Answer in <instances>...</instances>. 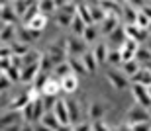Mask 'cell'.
Returning a JSON list of instances; mask_svg holds the SVG:
<instances>
[{
  "label": "cell",
  "instance_id": "cell-44",
  "mask_svg": "<svg viewBox=\"0 0 151 131\" xmlns=\"http://www.w3.org/2000/svg\"><path fill=\"white\" fill-rule=\"evenodd\" d=\"M73 131H90V125H88V123H78Z\"/></svg>",
  "mask_w": 151,
  "mask_h": 131
},
{
  "label": "cell",
  "instance_id": "cell-29",
  "mask_svg": "<svg viewBox=\"0 0 151 131\" xmlns=\"http://www.w3.org/2000/svg\"><path fill=\"white\" fill-rule=\"evenodd\" d=\"M134 26H137V28H147V26H149V18L145 16V14H143V12H139V14H137V16H135V20H134Z\"/></svg>",
  "mask_w": 151,
  "mask_h": 131
},
{
  "label": "cell",
  "instance_id": "cell-23",
  "mask_svg": "<svg viewBox=\"0 0 151 131\" xmlns=\"http://www.w3.org/2000/svg\"><path fill=\"white\" fill-rule=\"evenodd\" d=\"M92 55H94V59H96V63H104V61H106L108 59V49H106V45H98L96 47V51L92 53Z\"/></svg>",
  "mask_w": 151,
  "mask_h": 131
},
{
  "label": "cell",
  "instance_id": "cell-5",
  "mask_svg": "<svg viewBox=\"0 0 151 131\" xmlns=\"http://www.w3.org/2000/svg\"><path fill=\"white\" fill-rule=\"evenodd\" d=\"M45 26H47V16L39 12V14H35V16L32 18V20H29V23L26 26V28L32 29V31H37V33H39V31H41V29H43Z\"/></svg>",
  "mask_w": 151,
  "mask_h": 131
},
{
  "label": "cell",
  "instance_id": "cell-14",
  "mask_svg": "<svg viewBox=\"0 0 151 131\" xmlns=\"http://www.w3.org/2000/svg\"><path fill=\"white\" fill-rule=\"evenodd\" d=\"M132 80H134L135 84H151V74H149V70H137V73L134 74V76H132Z\"/></svg>",
  "mask_w": 151,
  "mask_h": 131
},
{
  "label": "cell",
  "instance_id": "cell-48",
  "mask_svg": "<svg viewBox=\"0 0 151 131\" xmlns=\"http://www.w3.org/2000/svg\"><path fill=\"white\" fill-rule=\"evenodd\" d=\"M2 8H4V4H0V12H2Z\"/></svg>",
  "mask_w": 151,
  "mask_h": 131
},
{
  "label": "cell",
  "instance_id": "cell-17",
  "mask_svg": "<svg viewBox=\"0 0 151 131\" xmlns=\"http://www.w3.org/2000/svg\"><path fill=\"white\" fill-rule=\"evenodd\" d=\"M28 51H29L28 43H22V41H14V43H12V53L18 55V57H24Z\"/></svg>",
  "mask_w": 151,
  "mask_h": 131
},
{
  "label": "cell",
  "instance_id": "cell-1",
  "mask_svg": "<svg viewBox=\"0 0 151 131\" xmlns=\"http://www.w3.org/2000/svg\"><path fill=\"white\" fill-rule=\"evenodd\" d=\"M53 115H55L57 123L61 127H67L71 121H69V112H67V104L65 100H57L55 106H53Z\"/></svg>",
  "mask_w": 151,
  "mask_h": 131
},
{
  "label": "cell",
  "instance_id": "cell-38",
  "mask_svg": "<svg viewBox=\"0 0 151 131\" xmlns=\"http://www.w3.org/2000/svg\"><path fill=\"white\" fill-rule=\"evenodd\" d=\"M137 70H139V68H137V63H135V61H129V63H126V73H128L129 76H134Z\"/></svg>",
  "mask_w": 151,
  "mask_h": 131
},
{
  "label": "cell",
  "instance_id": "cell-49",
  "mask_svg": "<svg viewBox=\"0 0 151 131\" xmlns=\"http://www.w3.org/2000/svg\"><path fill=\"white\" fill-rule=\"evenodd\" d=\"M147 28H149V31H151V22H149V26H147Z\"/></svg>",
  "mask_w": 151,
  "mask_h": 131
},
{
  "label": "cell",
  "instance_id": "cell-43",
  "mask_svg": "<svg viewBox=\"0 0 151 131\" xmlns=\"http://www.w3.org/2000/svg\"><path fill=\"white\" fill-rule=\"evenodd\" d=\"M8 84H10V80L4 76V73H2V76H0V92H4L6 88H8Z\"/></svg>",
  "mask_w": 151,
  "mask_h": 131
},
{
  "label": "cell",
  "instance_id": "cell-41",
  "mask_svg": "<svg viewBox=\"0 0 151 131\" xmlns=\"http://www.w3.org/2000/svg\"><path fill=\"white\" fill-rule=\"evenodd\" d=\"M94 131H110V127H108L102 120H96L94 121Z\"/></svg>",
  "mask_w": 151,
  "mask_h": 131
},
{
  "label": "cell",
  "instance_id": "cell-12",
  "mask_svg": "<svg viewBox=\"0 0 151 131\" xmlns=\"http://www.w3.org/2000/svg\"><path fill=\"white\" fill-rule=\"evenodd\" d=\"M41 125L43 127H47L49 131H59V123H57V120H55V115L53 114H45L43 117H41Z\"/></svg>",
  "mask_w": 151,
  "mask_h": 131
},
{
  "label": "cell",
  "instance_id": "cell-25",
  "mask_svg": "<svg viewBox=\"0 0 151 131\" xmlns=\"http://www.w3.org/2000/svg\"><path fill=\"white\" fill-rule=\"evenodd\" d=\"M65 104H67V112H69V121L73 123V121L78 120V112H77V108H75V102L73 100H65Z\"/></svg>",
  "mask_w": 151,
  "mask_h": 131
},
{
  "label": "cell",
  "instance_id": "cell-6",
  "mask_svg": "<svg viewBox=\"0 0 151 131\" xmlns=\"http://www.w3.org/2000/svg\"><path fill=\"white\" fill-rule=\"evenodd\" d=\"M37 73H39V63L24 67L22 70H20V80H22V82H32V80L37 76Z\"/></svg>",
  "mask_w": 151,
  "mask_h": 131
},
{
  "label": "cell",
  "instance_id": "cell-32",
  "mask_svg": "<svg viewBox=\"0 0 151 131\" xmlns=\"http://www.w3.org/2000/svg\"><path fill=\"white\" fill-rule=\"evenodd\" d=\"M55 6H59V4H57V2H37V8L41 10V14H43V12H53Z\"/></svg>",
  "mask_w": 151,
  "mask_h": 131
},
{
  "label": "cell",
  "instance_id": "cell-30",
  "mask_svg": "<svg viewBox=\"0 0 151 131\" xmlns=\"http://www.w3.org/2000/svg\"><path fill=\"white\" fill-rule=\"evenodd\" d=\"M73 18L75 16H71V14H67V12H61V14L57 16V23H59V26H69V23L73 22Z\"/></svg>",
  "mask_w": 151,
  "mask_h": 131
},
{
  "label": "cell",
  "instance_id": "cell-7",
  "mask_svg": "<svg viewBox=\"0 0 151 131\" xmlns=\"http://www.w3.org/2000/svg\"><path fill=\"white\" fill-rule=\"evenodd\" d=\"M106 76H108V80L112 82V86H114V88H118V90H122V88H126V86H128L126 76H124V74H120V73H116V70H108Z\"/></svg>",
  "mask_w": 151,
  "mask_h": 131
},
{
  "label": "cell",
  "instance_id": "cell-26",
  "mask_svg": "<svg viewBox=\"0 0 151 131\" xmlns=\"http://www.w3.org/2000/svg\"><path fill=\"white\" fill-rule=\"evenodd\" d=\"M4 76L10 82H14V80H20V68H16V67H8L4 70Z\"/></svg>",
  "mask_w": 151,
  "mask_h": 131
},
{
  "label": "cell",
  "instance_id": "cell-24",
  "mask_svg": "<svg viewBox=\"0 0 151 131\" xmlns=\"http://www.w3.org/2000/svg\"><path fill=\"white\" fill-rule=\"evenodd\" d=\"M35 14H39L37 2H34V4H32V2H29V8H28V10H26V14H24V23H26V26H28V23H29V20H32V18H34Z\"/></svg>",
  "mask_w": 151,
  "mask_h": 131
},
{
  "label": "cell",
  "instance_id": "cell-20",
  "mask_svg": "<svg viewBox=\"0 0 151 131\" xmlns=\"http://www.w3.org/2000/svg\"><path fill=\"white\" fill-rule=\"evenodd\" d=\"M14 35H16V26H4V28H2V31H0V39L12 41V39H16Z\"/></svg>",
  "mask_w": 151,
  "mask_h": 131
},
{
  "label": "cell",
  "instance_id": "cell-46",
  "mask_svg": "<svg viewBox=\"0 0 151 131\" xmlns=\"http://www.w3.org/2000/svg\"><path fill=\"white\" fill-rule=\"evenodd\" d=\"M20 131H34V127L29 125V123H24V125H22V129H20Z\"/></svg>",
  "mask_w": 151,
  "mask_h": 131
},
{
  "label": "cell",
  "instance_id": "cell-21",
  "mask_svg": "<svg viewBox=\"0 0 151 131\" xmlns=\"http://www.w3.org/2000/svg\"><path fill=\"white\" fill-rule=\"evenodd\" d=\"M71 26H73V33H75V35H83V33H84V29H86V23H84L78 16L73 18Z\"/></svg>",
  "mask_w": 151,
  "mask_h": 131
},
{
  "label": "cell",
  "instance_id": "cell-18",
  "mask_svg": "<svg viewBox=\"0 0 151 131\" xmlns=\"http://www.w3.org/2000/svg\"><path fill=\"white\" fill-rule=\"evenodd\" d=\"M84 68H86V73H94L96 67H98V63H96V59L92 53H84Z\"/></svg>",
  "mask_w": 151,
  "mask_h": 131
},
{
  "label": "cell",
  "instance_id": "cell-16",
  "mask_svg": "<svg viewBox=\"0 0 151 131\" xmlns=\"http://www.w3.org/2000/svg\"><path fill=\"white\" fill-rule=\"evenodd\" d=\"M28 102H29L28 94H22V96L18 98V100H16V98L12 100V104H10V110H12V112H18V110H24Z\"/></svg>",
  "mask_w": 151,
  "mask_h": 131
},
{
  "label": "cell",
  "instance_id": "cell-22",
  "mask_svg": "<svg viewBox=\"0 0 151 131\" xmlns=\"http://www.w3.org/2000/svg\"><path fill=\"white\" fill-rule=\"evenodd\" d=\"M63 57H65V51H63L61 47H51V57H49V61H53L55 65H61L63 63Z\"/></svg>",
  "mask_w": 151,
  "mask_h": 131
},
{
  "label": "cell",
  "instance_id": "cell-37",
  "mask_svg": "<svg viewBox=\"0 0 151 131\" xmlns=\"http://www.w3.org/2000/svg\"><path fill=\"white\" fill-rule=\"evenodd\" d=\"M90 115H92V117H96V120H100V117H102V106L98 102H94V106L90 108Z\"/></svg>",
  "mask_w": 151,
  "mask_h": 131
},
{
  "label": "cell",
  "instance_id": "cell-40",
  "mask_svg": "<svg viewBox=\"0 0 151 131\" xmlns=\"http://www.w3.org/2000/svg\"><path fill=\"white\" fill-rule=\"evenodd\" d=\"M28 94V98H29V102H37L39 100V88L35 86V88H32L29 92H26Z\"/></svg>",
  "mask_w": 151,
  "mask_h": 131
},
{
  "label": "cell",
  "instance_id": "cell-15",
  "mask_svg": "<svg viewBox=\"0 0 151 131\" xmlns=\"http://www.w3.org/2000/svg\"><path fill=\"white\" fill-rule=\"evenodd\" d=\"M37 37H39L37 31H32V29H28V28L20 29V41H22V43H29V41L37 39Z\"/></svg>",
  "mask_w": 151,
  "mask_h": 131
},
{
  "label": "cell",
  "instance_id": "cell-8",
  "mask_svg": "<svg viewBox=\"0 0 151 131\" xmlns=\"http://www.w3.org/2000/svg\"><path fill=\"white\" fill-rule=\"evenodd\" d=\"M59 82H61V90H63V92H67V94H73V92L77 90V86H78L77 76H73V74H69V76L61 78Z\"/></svg>",
  "mask_w": 151,
  "mask_h": 131
},
{
  "label": "cell",
  "instance_id": "cell-45",
  "mask_svg": "<svg viewBox=\"0 0 151 131\" xmlns=\"http://www.w3.org/2000/svg\"><path fill=\"white\" fill-rule=\"evenodd\" d=\"M22 127L18 125V123H14V125H8V127H4V131H20Z\"/></svg>",
  "mask_w": 151,
  "mask_h": 131
},
{
  "label": "cell",
  "instance_id": "cell-27",
  "mask_svg": "<svg viewBox=\"0 0 151 131\" xmlns=\"http://www.w3.org/2000/svg\"><path fill=\"white\" fill-rule=\"evenodd\" d=\"M55 74H57V76H61V78L69 76V74H71V67H69V63H61V65H57Z\"/></svg>",
  "mask_w": 151,
  "mask_h": 131
},
{
  "label": "cell",
  "instance_id": "cell-39",
  "mask_svg": "<svg viewBox=\"0 0 151 131\" xmlns=\"http://www.w3.org/2000/svg\"><path fill=\"white\" fill-rule=\"evenodd\" d=\"M106 61H110V63H122L120 51H110V53H108V59H106Z\"/></svg>",
  "mask_w": 151,
  "mask_h": 131
},
{
  "label": "cell",
  "instance_id": "cell-42",
  "mask_svg": "<svg viewBox=\"0 0 151 131\" xmlns=\"http://www.w3.org/2000/svg\"><path fill=\"white\" fill-rule=\"evenodd\" d=\"M135 55H137V59H141V61H149V51H145V49H137V53H135Z\"/></svg>",
  "mask_w": 151,
  "mask_h": 131
},
{
  "label": "cell",
  "instance_id": "cell-11",
  "mask_svg": "<svg viewBox=\"0 0 151 131\" xmlns=\"http://www.w3.org/2000/svg\"><path fill=\"white\" fill-rule=\"evenodd\" d=\"M88 12H90V20H92L94 23L104 22V18H106V12H104V10L100 8V4H98V6H94V4H92V6L88 8Z\"/></svg>",
  "mask_w": 151,
  "mask_h": 131
},
{
  "label": "cell",
  "instance_id": "cell-4",
  "mask_svg": "<svg viewBox=\"0 0 151 131\" xmlns=\"http://www.w3.org/2000/svg\"><path fill=\"white\" fill-rule=\"evenodd\" d=\"M134 96H135V100L139 102V106H145V108H149V106H151V96H149V92H147L141 84H135V86H134Z\"/></svg>",
  "mask_w": 151,
  "mask_h": 131
},
{
  "label": "cell",
  "instance_id": "cell-35",
  "mask_svg": "<svg viewBox=\"0 0 151 131\" xmlns=\"http://www.w3.org/2000/svg\"><path fill=\"white\" fill-rule=\"evenodd\" d=\"M132 131H149V123L147 121H139V123H129Z\"/></svg>",
  "mask_w": 151,
  "mask_h": 131
},
{
  "label": "cell",
  "instance_id": "cell-10",
  "mask_svg": "<svg viewBox=\"0 0 151 131\" xmlns=\"http://www.w3.org/2000/svg\"><path fill=\"white\" fill-rule=\"evenodd\" d=\"M124 33H126V37H129V39H134V41H139V39L145 37V31H143L141 28H137V26H132V23L126 28Z\"/></svg>",
  "mask_w": 151,
  "mask_h": 131
},
{
  "label": "cell",
  "instance_id": "cell-19",
  "mask_svg": "<svg viewBox=\"0 0 151 131\" xmlns=\"http://www.w3.org/2000/svg\"><path fill=\"white\" fill-rule=\"evenodd\" d=\"M18 121V112H8L6 115L0 117V127H8V125H14Z\"/></svg>",
  "mask_w": 151,
  "mask_h": 131
},
{
  "label": "cell",
  "instance_id": "cell-34",
  "mask_svg": "<svg viewBox=\"0 0 151 131\" xmlns=\"http://www.w3.org/2000/svg\"><path fill=\"white\" fill-rule=\"evenodd\" d=\"M67 63H69V67H71V68H75V70H78V73H86V68H84V65L83 63H78V61H77V59H73V57H71V59H69V61H67Z\"/></svg>",
  "mask_w": 151,
  "mask_h": 131
},
{
  "label": "cell",
  "instance_id": "cell-2",
  "mask_svg": "<svg viewBox=\"0 0 151 131\" xmlns=\"http://www.w3.org/2000/svg\"><path fill=\"white\" fill-rule=\"evenodd\" d=\"M59 90H61V82L55 78H47L41 86V92L45 94V98H55L59 94Z\"/></svg>",
  "mask_w": 151,
  "mask_h": 131
},
{
  "label": "cell",
  "instance_id": "cell-47",
  "mask_svg": "<svg viewBox=\"0 0 151 131\" xmlns=\"http://www.w3.org/2000/svg\"><path fill=\"white\" fill-rule=\"evenodd\" d=\"M34 131H49V129H47V127H43V125H41V127H37V129H34Z\"/></svg>",
  "mask_w": 151,
  "mask_h": 131
},
{
  "label": "cell",
  "instance_id": "cell-36",
  "mask_svg": "<svg viewBox=\"0 0 151 131\" xmlns=\"http://www.w3.org/2000/svg\"><path fill=\"white\" fill-rule=\"evenodd\" d=\"M84 41H92L96 37V29L92 28V26H86V29H84V33H83Z\"/></svg>",
  "mask_w": 151,
  "mask_h": 131
},
{
  "label": "cell",
  "instance_id": "cell-3",
  "mask_svg": "<svg viewBox=\"0 0 151 131\" xmlns=\"http://www.w3.org/2000/svg\"><path fill=\"white\" fill-rule=\"evenodd\" d=\"M65 53H67L69 57H77L78 53H84V41H78L77 37L67 41V47H65Z\"/></svg>",
  "mask_w": 151,
  "mask_h": 131
},
{
  "label": "cell",
  "instance_id": "cell-28",
  "mask_svg": "<svg viewBox=\"0 0 151 131\" xmlns=\"http://www.w3.org/2000/svg\"><path fill=\"white\" fill-rule=\"evenodd\" d=\"M22 115H24V120H26V123H29V120H34V102L26 104V108L22 110Z\"/></svg>",
  "mask_w": 151,
  "mask_h": 131
},
{
  "label": "cell",
  "instance_id": "cell-9",
  "mask_svg": "<svg viewBox=\"0 0 151 131\" xmlns=\"http://www.w3.org/2000/svg\"><path fill=\"white\" fill-rule=\"evenodd\" d=\"M128 117H129V123H139V121H147V114L145 110H141V106H135L128 112Z\"/></svg>",
  "mask_w": 151,
  "mask_h": 131
},
{
  "label": "cell",
  "instance_id": "cell-31",
  "mask_svg": "<svg viewBox=\"0 0 151 131\" xmlns=\"http://www.w3.org/2000/svg\"><path fill=\"white\" fill-rule=\"evenodd\" d=\"M12 47H8V45H2L0 47V61H10L12 59Z\"/></svg>",
  "mask_w": 151,
  "mask_h": 131
},
{
  "label": "cell",
  "instance_id": "cell-13",
  "mask_svg": "<svg viewBox=\"0 0 151 131\" xmlns=\"http://www.w3.org/2000/svg\"><path fill=\"white\" fill-rule=\"evenodd\" d=\"M39 61H41V55H39L37 51H32V49H29V51L22 57V65H24V67L35 65V63H39ZM24 67H22V68H24Z\"/></svg>",
  "mask_w": 151,
  "mask_h": 131
},
{
  "label": "cell",
  "instance_id": "cell-33",
  "mask_svg": "<svg viewBox=\"0 0 151 131\" xmlns=\"http://www.w3.org/2000/svg\"><path fill=\"white\" fill-rule=\"evenodd\" d=\"M28 8H29V2H16V4H14V14H20V16H24Z\"/></svg>",
  "mask_w": 151,
  "mask_h": 131
}]
</instances>
